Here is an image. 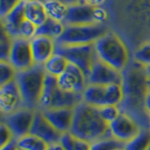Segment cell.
<instances>
[{"label":"cell","instance_id":"83f0119b","mask_svg":"<svg viewBox=\"0 0 150 150\" xmlns=\"http://www.w3.org/2000/svg\"><path fill=\"white\" fill-rule=\"evenodd\" d=\"M12 41L13 38L2 26L1 37H0V60L8 61L9 54H11V50L12 47Z\"/></svg>","mask_w":150,"mask_h":150},{"label":"cell","instance_id":"6da1fadb","mask_svg":"<svg viewBox=\"0 0 150 150\" xmlns=\"http://www.w3.org/2000/svg\"><path fill=\"white\" fill-rule=\"evenodd\" d=\"M122 75L124 98L119 105L121 112L134 118L142 128H149L150 116L144 108L145 97L150 90L146 68L133 60Z\"/></svg>","mask_w":150,"mask_h":150},{"label":"cell","instance_id":"52a82bcc","mask_svg":"<svg viewBox=\"0 0 150 150\" xmlns=\"http://www.w3.org/2000/svg\"><path fill=\"white\" fill-rule=\"evenodd\" d=\"M54 53L63 55L69 63L76 65L88 77L92 65L97 58L94 43L80 45H63L55 43Z\"/></svg>","mask_w":150,"mask_h":150},{"label":"cell","instance_id":"5b68a950","mask_svg":"<svg viewBox=\"0 0 150 150\" xmlns=\"http://www.w3.org/2000/svg\"><path fill=\"white\" fill-rule=\"evenodd\" d=\"M83 101L82 94L67 92L58 86L57 78L46 74L38 110L54 108H75Z\"/></svg>","mask_w":150,"mask_h":150},{"label":"cell","instance_id":"7bdbcfd3","mask_svg":"<svg viewBox=\"0 0 150 150\" xmlns=\"http://www.w3.org/2000/svg\"><path fill=\"white\" fill-rule=\"evenodd\" d=\"M148 150H150V148H149V149H148Z\"/></svg>","mask_w":150,"mask_h":150},{"label":"cell","instance_id":"4dcf8cb0","mask_svg":"<svg viewBox=\"0 0 150 150\" xmlns=\"http://www.w3.org/2000/svg\"><path fill=\"white\" fill-rule=\"evenodd\" d=\"M133 60L144 67L150 66V41L142 44L135 51L133 54Z\"/></svg>","mask_w":150,"mask_h":150},{"label":"cell","instance_id":"603a6c76","mask_svg":"<svg viewBox=\"0 0 150 150\" xmlns=\"http://www.w3.org/2000/svg\"><path fill=\"white\" fill-rule=\"evenodd\" d=\"M18 147L20 150H48L50 144L38 136L28 133L17 140Z\"/></svg>","mask_w":150,"mask_h":150},{"label":"cell","instance_id":"7402d4cb","mask_svg":"<svg viewBox=\"0 0 150 150\" xmlns=\"http://www.w3.org/2000/svg\"><path fill=\"white\" fill-rule=\"evenodd\" d=\"M69 64V62L67 58L59 54L54 53L46 61L43 67L47 74L57 78L67 69Z\"/></svg>","mask_w":150,"mask_h":150},{"label":"cell","instance_id":"60d3db41","mask_svg":"<svg viewBox=\"0 0 150 150\" xmlns=\"http://www.w3.org/2000/svg\"><path fill=\"white\" fill-rule=\"evenodd\" d=\"M115 150H126L124 147H120V148H117V149H115Z\"/></svg>","mask_w":150,"mask_h":150},{"label":"cell","instance_id":"484cf974","mask_svg":"<svg viewBox=\"0 0 150 150\" xmlns=\"http://www.w3.org/2000/svg\"><path fill=\"white\" fill-rule=\"evenodd\" d=\"M60 144L65 150H90L91 146V143L79 138L70 132L62 135Z\"/></svg>","mask_w":150,"mask_h":150},{"label":"cell","instance_id":"d4e9b609","mask_svg":"<svg viewBox=\"0 0 150 150\" xmlns=\"http://www.w3.org/2000/svg\"><path fill=\"white\" fill-rule=\"evenodd\" d=\"M126 150H148L150 148V129L142 128L135 137L125 144Z\"/></svg>","mask_w":150,"mask_h":150},{"label":"cell","instance_id":"f546056e","mask_svg":"<svg viewBox=\"0 0 150 150\" xmlns=\"http://www.w3.org/2000/svg\"><path fill=\"white\" fill-rule=\"evenodd\" d=\"M97 109L98 114L101 116V118L108 124H111L122 112L119 106L117 105H105L98 107Z\"/></svg>","mask_w":150,"mask_h":150},{"label":"cell","instance_id":"7c38bea8","mask_svg":"<svg viewBox=\"0 0 150 150\" xmlns=\"http://www.w3.org/2000/svg\"><path fill=\"white\" fill-rule=\"evenodd\" d=\"M112 137L124 144L132 140L137 135L142 127L129 115L121 112L119 116L109 124Z\"/></svg>","mask_w":150,"mask_h":150},{"label":"cell","instance_id":"7a4b0ae2","mask_svg":"<svg viewBox=\"0 0 150 150\" xmlns=\"http://www.w3.org/2000/svg\"><path fill=\"white\" fill-rule=\"evenodd\" d=\"M70 133L89 143L111 138L109 124L101 118L96 107L82 101L74 108V118Z\"/></svg>","mask_w":150,"mask_h":150},{"label":"cell","instance_id":"3957f363","mask_svg":"<svg viewBox=\"0 0 150 150\" xmlns=\"http://www.w3.org/2000/svg\"><path fill=\"white\" fill-rule=\"evenodd\" d=\"M94 46L98 58L119 71H123L130 63L128 47L114 32H107L94 43Z\"/></svg>","mask_w":150,"mask_h":150},{"label":"cell","instance_id":"2e32d148","mask_svg":"<svg viewBox=\"0 0 150 150\" xmlns=\"http://www.w3.org/2000/svg\"><path fill=\"white\" fill-rule=\"evenodd\" d=\"M40 111L45 118L62 134L69 132L71 129L74 118V108H54Z\"/></svg>","mask_w":150,"mask_h":150},{"label":"cell","instance_id":"d6a6232c","mask_svg":"<svg viewBox=\"0 0 150 150\" xmlns=\"http://www.w3.org/2000/svg\"><path fill=\"white\" fill-rule=\"evenodd\" d=\"M14 139L15 138H14L11 129L1 121V124H0V147L6 145Z\"/></svg>","mask_w":150,"mask_h":150},{"label":"cell","instance_id":"9a60e30c","mask_svg":"<svg viewBox=\"0 0 150 150\" xmlns=\"http://www.w3.org/2000/svg\"><path fill=\"white\" fill-rule=\"evenodd\" d=\"M30 133L38 136L50 145L60 143L61 137L63 135L45 118V116L40 110L36 111Z\"/></svg>","mask_w":150,"mask_h":150},{"label":"cell","instance_id":"9c48e42d","mask_svg":"<svg viewBox=\"0 0 150 150\" xmlns=\"http://www.w3.org/2000/svg\"><path fill=\"white\" fill-rule=\"evenodd\" d=\"M36 111L37 110L23 107L12 114L2 115L1 121L11 129L14 138L18 140L23 136L30 133Z\"/></svg>","mask_w":150,"mask_h":150},{"label":"cell","instance_id":"e0dca14e","mask_svg":"<svg viewBox=\"0 0 150 150\" xmlns=\"http://www.w3.org/2000/svg\"><path fill=\"white\" fill-rule=\"evenodd\" d=\"M33 58L36 65H44L55 51V40L45 36H35L30 40Z\"/></svg>","mask_w":150,"mask_h":150},{"label":"cell","instance_id":"d590c367","mask_svg":"<svg viewBox=\"0 0 150 150\" xmlns=\"http://www.w3.org/2000/svg\"><path fill=\"white\" fill-rule=\"evenodd\" d=\"M144 108L145 111L148 114V115L150 116V90L148 91L146 97H145V100H144Z\"/></svg>","mask_w":150,"mask_h":150},{"label":"cell","instance_id":"8d00e7d4","mask_svg":"<svg viewBox=\"0 0 150 150\" xmlns=\"http://www.w3.org/2000/svg\"><path fill=\"white\" fill-rule=\"evenodd\" d=\"M48 150H65V149L63 148L62 145L60 144V143H58V144L50 145V147L48 148Z\"/></svg>","mask_w":150,"mask_h":150},{"label":"cell","instance_id":"4316f807","mask_svg":"<svg viewBox=\"0 0 150 150\" xmlns=\"http://www.w3.org/2000/svg\"><path fill=\"white\" fill-rule=\"evenodd\" d=\"M17 70L8 61L0 60V86L15 81Z\"/></svg>","mask_w":150,"mask_h":150},{"label":"cell","instance_id":"d6986e66","mask_svg":"<svg viewBox=\"0 0 150 150\" xmlns=\"http://www.w3.org/2000/svg\"><path fill=\"white\" fill-rule=\"evenodd\" d=\"M83 101L96 108L107 105V86L87 84L83 93Z\"/></svg>","mask_w":150,"mask_h":150},{"label":"cell","instance_id":"8992f818","mask_svg":"<svg viewBox=\"0 0 150 150\" xmlns=\"http://www.w3.org/2000/svg\"><path fill=\"white\" fill-rule=\"evenodd\" d=\"M108 32L104 23H88V25H66L65 30L57 40L56 44L80 45L91 44Z\"/></svg>","mask_w":150,"mask_h":150},{"label":"cell","instance_id":"44dd1931","mask_svg":"<svg viewBox=\"0 0 150 150\" xmlns=\"http://www.w3.org/2000/svg\"><path fill=\"white\" fill-rule=\"evenodd\" d=\"M65 23L63 22L56 21L53 18L48 17V19L38 27L36 36H45L54 39V40L62 35L65 30Z\"/></svg>","mask_w":150,"mask_h":150},{"label":"cell","instance_id":"ab89813d","mask_svg":"<svg viewBox=\"0 0 150 150\" xmlns=\"http://www.w3.org/2000/svg\"><path fill=\"white\" fill-rule=\"evenodd\" d=\"M25 1H41V2H44V0H25Z\"/></svg>","mask_w":150,"mask_h":150},{"label":"cell","instance_id":"4fadbf2b","mask_svg":"<svg viewBox=\"0 0 150 150\" xmlns=\"http://www.w3.org/2000/svg\"><path fill=\"white\" fill-rule=\"evenodd\" d=\"M57 83L61 89L75 94H82L87 86V77L76 65L69 63L67 69L57 77Z\"/></svg>","mask_w":150,"mask_h":150},{"label":"cell","instance_id":"f1b7e54d","mask_svg":"<svg viewBox=\"0 0 150 150\" xmlns=\"http://www.w3.org/2000/svg\"><path fill=\"white\" fill-rule=\"evenodd\" d=\"M124 145L123 143L111 137L92 143L90 150H115L117 148L124 147Z\"/></svg>","mask_w":150,"mask_h":150},{"label":"cell","instance_id":"f35d334b","mask_svg":"<svg viewBox=\"0 0 150 150\" xmlns=\"http://www.w3.org/2000/svg\"><path fill=\"white\" fill-rule=\"evenodd\" d=\"M146 68V72H147V75H148V79H149V86H150V66L148 67H145Z\"/></svg>","mask_w":150,"mask_h":150},{"label":"cell","instance_id":"30bf717a","mask_svg":"<svg viewBox=\"0 0 150 150\" xmlns=\"http://www.w3.org/2000/svg\"><path fill=\"white\" fill-rule=\"evenodd\" d=\"M8 62L17 71H23L36 65L32 54L30 40L22 37L13 38Z\"/></svg>","mask_w":150,"mask_h":150},{"label":"cell","instance_id":"e575fe53","mask_svg":"<svg viewBox=\"0 0 150 150\" xmlns=\"http://www.w3.org/2000/svg\"><path fill=\"white\" fill-rule=\"evenodd\" d=\"M0 150H20L18 147V144H17V140L14 139L11 142H9L4 146L0 147Z\"/></svg>","mask_w":150,"mask_h":150},{"label":"cell","instance_id":"cb8c5ba5","mask_svg":"<svg viewBox=\"0 0 150 150\" xmlns=\"http://www.w3.org/2000/svg\"><path fill=\"white\" fill-rule=\"evenodd\" d=\"M44 5L48 17L64 23L68 12L69 5L61 0H44Z\"/></svg>","mask_w":150,"mask_h":150},{"label":"cell","instance_id":"1f68e13d","mask_svg":"<svg viewBox=\"0 0 150 150\" xmlns=\"http://www.w3.org/2000/svg\"><path fill=\"white\" fill-rule=\"evenodd\" d=\"M37 29L38 26H36L33 23L25 19L20 25V28H19V37L25 38V39L27 40H31L32 38L36 36Z\"/></svg>","mask_w":150,"mask_h":150},{"label":"cell","instance_id":"5bb4252c","mask_svg":"<svg viewBox=\"0 0 150 150\" xmlns=\"http://www.w3.org/2000/svg\"><path fill=\"white\" fill-rule=\"evenodd\" d=\"M25 107L23 97L15 81L0 86V109L2 115H7Z\"/></svg>","mask_w":150,"mask_h":150},{"label":"cell","instance_id":"ffe728a7","mask_svg":"<svg viewBox=\"0 0 150 150\" xmlns=\"http://www.w3.org/2000/svg\"><path fill=\"white\" fill-rule=\"evenodd\" d=\"M25 19L38 27L48 19L44 2L41 1H25Z\"/></svg>","mask_w":150,"mask_h":150},{"label":"cell","instance_id":"277c9868","mask_svg":"<svg viewBox=\"0 0 150 150\" xmlns=\"http://www.w3.org/2000/svg\"><path fill=\"white\" fill-rule=\"evenodd\" d=\"M46 74L43 65H35L28 69L17 72L16 82L25 107L32 110L39 109Z\"/></svg>","mask_w":150,"mask_h":150},{"label":"cell","instance_id":"74e56055","mask_svg":"<svg viewBox=\"0 0 150 150\" xmlns=\"http://www.w3.org/2000/svg\"><path fill=\"white\" fill-rule=\"evenodd\" d=\"M101 1H102V0H86V2H87V3L93 5V6H97L98 4L102 3Z\"/></svg>","mask_w":150,"mask_h":150},{"label":"cell","instance_id":"ba28073f","mask_svg":"<svg viewBox=\"0 0 150 150\" xmlns=\"http://www.w3.org/2000/svg\"><path fill=\"white\" fill-rule=\"evenodd\" d=\"M107 19L105 9L87 3L86 1L69 5L68 12L64 20L65 25L103 23Z\"/></svg>","mask_w":150,"mask_h":150},{"label":"cell","instance_id":"ac0fdd59","mask_svg":"<svg viewBox=\"0 0 150 150\" xmlns=\"http://www.w3.org/2000/svg\"><path fill=\"white\" fill-rule=\"evenodd\" d=\"M25 0H22L6 16L1 18L2 26L8 31V33L12 38L19 37V28H20L22 23L25 20Z\"/></svg>","mask_w":150,"mask_h":150},{"label":"cell","instance_id":"836d02e7","mask_svg":"<svg viewBox=\"0 0 150 150\" xmlns=\"http://www.w3.org/2000/svg\"><path fill=\"white\" fill-rule=\"evenodd\" d=\"M22 0H0V16L3 18L15 8Z\"/></svg>","mask_w":150,"mask_h":150},{"label":"cell","instance_id":"b9f144b4","mask_svg":"<svg viewBox=\"0 0 150 150\" xmlns=\"http://www.w3.org/2000/svg\"><path fill=\"white\" fill-rule=\"evenodd\" d=\"M149 129H150V120H149Z\"/></svg>","mask_w":150,"mask_h":150},{"label":"cell","instance_id":"8fae6325","mask_svg":"<svg viewBox=\"0 0 150 150\" xmlns=\"http://www.w3.org/2000/svg\"><path fill=\"white\" fill-rule=\"evenodd\" d=\"M123 75L112 66L103 62L100 58L94 61L92 68L87 77L88 84H98V86H108V84H122Z\"/></svg>","mask_w":150,"mask_h":150}]
</instances>
